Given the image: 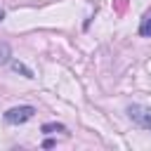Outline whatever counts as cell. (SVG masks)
<instances>
[{
	"label": "cell",
	"mask_w": 151,
	"mask_h": 151,
	"mask_svg": "<svg viewBox=\"0 0 151 151\" xmlns=\"http://www.w3.org/2000/svg\"><path fill=\"white\" fill-rule=\"evenodd\" d=\"M127 116L144 130H151V106H142V104H130L127 106Z\"/></svg>",
	"instance_id": "1"
},
{
	"label": "cell",
	"mask_w": 151,
	"mask_h": 151,
	"mask_svg": "<svg viewBox=\"0 0 151 151\" xmlns=\"http://www.w3.org/2000/svg\"><path fill=\"white\" fill-rule=\"evenodd\" d=\"M33 116H35V109H33V106H14V109H9V111L5 113V120L12 123V125H19V123L31 120Z\"/></svg>",
	"instance_id": "2"
},
{
	"label": "cell",
	"mask_w": 151,
	"mask_h": 151,
	"mask_svg": "<svg viewBox=\"0 0 151 151\" xmlns=\"http://www.w3.org/2000/svg\"><path fill=\"white\" fill-rule=\"evenodd\" d=\"M139 35H144V38H149V35H151V14H146V17L142 19V26H139Z\"/></svg>",
	"instance_id": "3"
},
{
	"label": "cell",
	"mask_w": 151,
	"mask_h": 151,
	"mask_svg": "<svg viewBox=\"0 0 151 151\" xmlns=\"http://www.w3.org/2000/svg\"><path fill=\"white\" fill-rule=\"evenodd\" d=\"M42 132H47V134H50V132H66V127L59 125V123H45V125H42Z\"/></svg>",
	"instance_id": "4"
},
{
	"label": "cell",
	"mask_w": 151,
	"mask_h": 151,
	"mask_svg": "<svg viewBox=\"0 0 151 151\" xmlns=\"http://www.w3.org/2000/svg\"><path fill=\"white\" fill-rule=\"evenodd\" d=\"M12 66H14V71H19V73H24L26 78H33V71H31V68H26L24 64H19V61H14Z\"/></svg>",
	"instance_id": "5"
},
{
	"label": "cell",
	"mask_w": 151,
	"mask_h": 151,
	"mask_svg": "<svg viewBox=\"0 0 151 151\" xmlns=\"http://www.w3.org/2000/svg\"><path fill=\"white\" fill-rule=\"evenodd\" d=\"M42 146H45V149H52V146H54V142H52V139H45V144H42Z\"/></svg>",
	"instance_id": "6"
},
{
	"label": "cell",
	"mask_w": 151,
	"mask_h": 151,
	"mask_svg": "<svg viewBox=\"0 0 151 151\" xmlns=\"http://www.w3.org/2000/svg\"><path fill=\"white\" fill-rule=\"evenodd\" d=\"M2 19H5V12H2V9H0V21H2Z\"/></svg>",
	"instance_id": "7"
}]
</instances>
